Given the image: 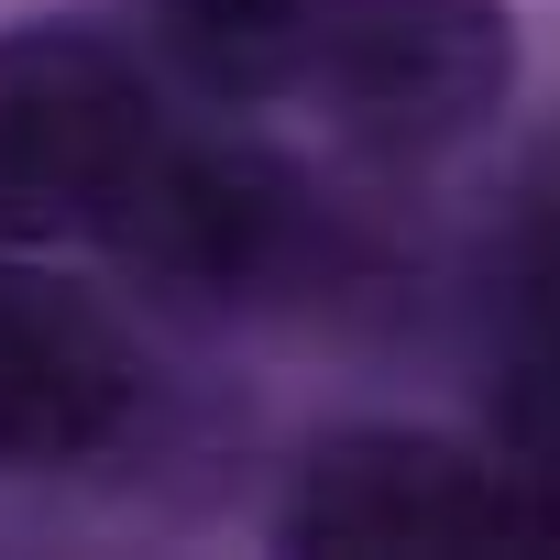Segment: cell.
<instances>
[{
	"mask_svg": "<svg viewBox=\"0 0 560 560\" xmlns=\"http://www.w3.org/2000/svg\"><path fill=\"white\" fill-rule=\"evenodd\" d=\"M494 451L560 483V220L527 231L494 308Z\"/></svg>",
	"mask_w": 560,
	"mask_h": 560,
	"instance_id": "cell-6",
	"label": "cell"
},
{
	"mask_svg": "<svg viewBox=\"0 0 560 560\" xmlns=\"http://www.w3.org/2000/svg\"><path fill=\"white\" fill-rule=\"evenodd\" d=\"M143 154H154V100L132 56L56 23L0 34V231L23 242L100 231Z\"/></svg>",
	"mask_w": 560,
	"mask_h": 560,
	"instance_id": "cell-1",
	"label": "cell"
},
{
	"mask_svg": "<svg viewBox=\"0 0 560 560\" xmlns=\"http://www.w3.org/2000/svg\"><path fill=\"white\" fill-rule=\"evenodd\" d=\"M100 231L154 275V287L242 298V287H264V275L298 253L308 187L275 154H253V143H165L154 132V154L132 165V187H121V209Z\"/></svg>",
	"mask_w": 560,
	"mask_h": 560,
	"instance_id": "cell-4",
	"label": "cell"
},
{
	"mask_svg": "<svg viewBox=\"0 0 560 560\" xmlns=\"http://www.w3.org/2000/svg\"><path fill=\"white\" fill-rule=\"evenodd\" d=\"M287 538L298 549H505V538H560V483H538L505 451L352 429L308 451Z\"/></svg>",
	"mask_w": 560,
	"mask_h": 560,
	"instance_id": "cell-2",
	"label": "cell"
},
{
	"mask_svg": "<svg viewBox=\"0 0 560 560\" xmlns=\"http://www.w3.org/2000/svg\"><path fill=\"white\" fill-rule=\"evenodd\" d=\"M319 12L330 0H154V45L209 100H275L308 78Z\"/></svg>",
	"mask_w": 560,
	"mask_h": 560,
	"instance_id": "cell-7",
	"label": "cell"
},
{
	"mask_svg": "<svg viewBox=\"0 0 560 560\" xmlns=\"http://www.w3.org/2000/svg\"><path fill=\"white\" fill-rule=\"evenodd\" d=\"M121 418H132L121 330L45 275H0V472L89 462Z\"/></svg>",
	"mask_w": 560,
	"mask_h": 560,
	"instance_id": "cell-5",
	"label": "cell"
},
{
	"mask_svg": "<svg viewBox=\"0 0 560 560\" xmlns=\"http://www.w3.org/2000/svg\"><path fill=\"white\" fill-rule=\"evenodd\" d=\"M298 89H319L352 143L429 154L516 89V23L505 0H330Z\"/></svg>",
	"mask_w": 560,
	"mask_h": 560,
	"instance_id": "cell-3",
	"label": "cell"
}]
</instances>
